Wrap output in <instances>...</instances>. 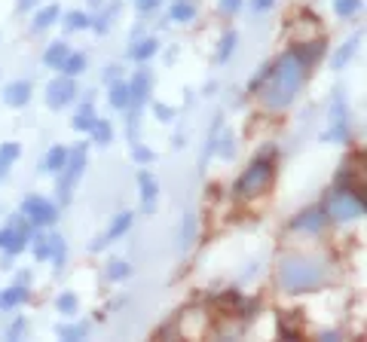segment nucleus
Wrapping results in <instances>:
<instances>
[{"label": "nucleus", "mask_w": 367, "mask_h": 342, "mask_svg": "<svg viewBox=\"0 0 367 342\" xmlns=\"http://www.w3.org/2000/svg\"><path fill=\"white\" fill-rule=\"evenodd\" d=\"M306 80V68L294 58V52L288 49L279 62L273 64V74H270V89H266L264 101L270 110H285L288 104L297 98L300 86Z\"/></svg>", "instance_id": "obj_1"}, {"label": "nucleus", "mask_w": 367, "mask_h": 342, "mask_svg": "<svg viewBox=\"0 0 367 342\" xmlns=\"http://www.w3.org/2000/svg\"><path fill=\"white\" fill-rule=\"evenodd\" d=\"M325 281V269L321 263L309 260L303 254H288L279 260V285L281 291L288 293H306V291H316Z\"/></svg>", "instance_id": "obj_2"}, {"label": "nucleus", "mask_w": 367, "mask_h": 342, "mask_svg": "<svg viewBox=\"0 0 367 342\" xmlns=\"http://www.w3.org/2000/svg\"><path fill=\"white\" fill-rule=\"evenodd\" d=\"M325 214L333 217V220H355V217H364V199L355 187H346V183H337L331 196H327Z\"/></svg>", "instance_id": "obj_3"}, {"label": "nucleus", "mask_w": 367, "mask_h": 342, "mask_svg": "<svg viewBox=\"0 0 367 342\" xmlns=\"http://www.w3.org/2000/svg\"><path fill=\"white\" fill-rule=\"evenodd\" d=\"M273 159L270 156H260V159H254L251 166L245 168V174L239 177V183H236V196H242V199H251V196H260L266 187H270L273 181Z\"/></svg>", "instance_id": "obj_4"}, {"label": "nucleus", "mask_w": 367, "mask_h": 342, "mask_svg": "<svg viewBox=\"0 0 367 342\" xmlns=\"http://www.w3.org/2000/svg\"><path fill=\"white\" fill-rule=\"evenodd\" d=\"M83 168H86V144H80V147L71 150L68 162H64V168H62V177H58V199H62V205L71 202V193H74Z\"/></svg>", "instance_id": "obj_5"}, {"label": "nucleus", "mask_w": 367, "mask_h": 342, "mask_svg": "<svg viewBox=\"0 0 367 342\" xmlns=\"http://www.w3.org/2000/svg\"><path fill=\"white\" fill-rule=\"evenodd\" d=\"M28 235H31V229H28V223H25L22 217H16V220H12L6 229H0V248H3L6 260L25 251V241H28Z\"/></svg>", "instance_id": "obj_6"}, {"label": "nucleus", "mask_w": 367, "mask_h": 342, "mask_svg": "<svg viewBox=\"0 0 367 342\" xmlns=\"http://www.w3.org/2000/svg\"><path fill=\"white\" fill-rule=\"evenodd\" d=\"M22 217H28L34 226H49V223H55L58 211L49 199H43V196H28L22 205Z\"/></svg>", "instance_id": "obj_7"}, {"label": "nucleus", "mask_w": 367, "mask_h": 342, "mask_svg": "<svg viewBox=\"0 0 367 342\" xmlns=\"http://www.w3.org/2000/svg\"><path fill=\"white\" fill-rule=\"evenodd\" d=\"M74 92H77L74 77H58V80H52L46 86V101H49L52 110H58V107H64V104H71Z\"/></svg>", "instance_id": "obj_8"}, {"label": "nucleus", "mask_w": 367, "mask_h": 342, "mask_svg": "<svg viewBox=\"0 0 367 342\" xmlns=\"http://www.w3.org/2000/svg\"><path fill=\"white\" fill-rule=\"evenodd\" d=\"M327 141H346L349 137V114H346V101L340 92H333V126L327 129Z\"/></svg>", "instance_id": "obj_9"}, {"label": "nucleus", "mask_w": 367, "mask_h": 342, "mask_svg": "<svg viewBox=\"0 0 367 342\" xmlns=\"http://www.w3.org/2000/svg\"><path fill=\"white\" fill-rule=\"evenodd\" d=\"M150 74L147 70H138L135 74V80L129 83V107H132V120L138 116V110H141V104L147 101V95H150Z\"/></svg>", "instance_id": "obj_10"}, {"label": "nucleus", "mask_w": 367, "mask_h": 342, "mask_svg": "<svg viewBox=\"0 0 367 342\" xmlns=\"http://www.w3.org/2000/svg\"><path fill=\"white\" fill-rule=\"evenodd\" d=\"M331 220V217L325 214V208H309V211L297 214L291 220L294 229H306V233H318V229H325V223Z\"/></svg>", "instance_id": "obj_11"}, {"label": "nucleus", "mask_w": 367, "mask_h": 342, "mask_svg": "<svg viewBox=\"0 0 367 342\" xmlns=\"http://www.w3.org/2000/svg\"><path fill=\"white\" fill-rule=\"evenodd\" d=\"M132 217H135L132 211H123V214H116V220L110 223V229H107V233H104V239H101V241H95V245H92V248H95V251H101V248L107 245V241H116L123 233H126L129 226H132Z\"/></svg>", "instance_id": "obj_12"}, {"label": "nucleus", "mask_w": 367, "mask_h": 342, "mask_svg": "<svg viewBox=\"0 0 367 342\" xmlns=\"http://www.w3.org/2000/svg\"><path fill=\"white\" fill-rule=\"evenodd\" d=\"M294 58H297L300 64H303L306 70L312 68V64L318 62L321 55H325V40H316V43H306V46H294Z\"/></svg>", "instance_id": "obj_13"}, {"label": "nucleus", "mask_w": 367, "mask_h": 342, "mask_svg": "<svg viewBox=\"0 0 367 342\" xmlns=\"http://www.w3.org/2000/svg\"><path fill=\"white\" fill-rule=\"evenodd\" d=\"M3 98H6V104H10V107H25V104L31 101V83L28 80H18V83L6 86Z\"/></svg>", "instance_id": "obj_14"}, {"label": "nucleus", "mask_w": 367, "mask_h": 342, "mask_svg": "<svg viewBox=\"0 0 367 342\" xmlns=\"http://www.w3.org/2000/svg\"><path fill=\"white\" fill-rule=\"evenodd\" d=\"M138 183H141L144 211H153V202H156V196H160V187H156V181L147 174V171H141V174H138Z\"/></svg>", "instance_id": "obj_15"}, {"label": "nucleus", "mask_w": 367, "mask_h": 342, "mask_svg": "<svg viewBox=\"0 0 367 342\" xmlns=\"http://www.w3.org/2000/svg\"><path fill=\"white\" fill-rule=\"evenodd\" d=\"M68 147H62V144H55V147L46 153V162H43V171H52V174H58V171L64 168V162H68Z\"/></svg>", "instance_id": "obj_16"}, {"label": "nucleus", "mask_w": 367, "mask_h": 342, "mask_svg": "<svg viewBox=\"0 0 367 342\" xmlns=\"http://www.w3.org/2000/svg\"><path fill=\"white\" fill-rule=\"evenodd\" d=\"M95 122H98V116H95V101L89 98V101L80 107V114L74 116V129H77V131H92V126H95Z\"/></svg>", "instance_id": "obj_17"}, {"label": "nucleus", "mask_w": 367, "mask_h": 342, "mask_svg": "<svg viewBox=\"0 0 367 342\" xmlns=\"http://www.w3.org/2000/svg\"><path fill=\"white\" fill-rule=\"evenodd\" d=\"M25 300H28V287H25V281H22V285H16V287H10V291H3V293H0V308L22 306Z\"/></svg>", "instance_id": "obj_18"}, {"label": "nucleus", "mask_w": 367, "mask_h": 342, "mask_svg": "<svg viewBox=\"0 0 367 342\" xmlns=\"http://www.w3.org/2000/svg\"><path fill=\"white\" fill-rule=\"evenodd\" d=\"M68 52H71V49H68V43H62V40L52 43L49 49L43 52V64H46V68H62V62L68 58Z\"/></svg>", "instance_id": "obj_19"}, {"label": "nucleus", "mask_w": 367, "mask_h": 342, "mask_svg": "<svg viewBox=\"0 0 367 342\" xmlns=\"http://www.w3.org/2000/svg\"><path fill=\"white\" fill-rule=\"evenodd\" d=\"M62 70L64 77H77V74H83V70H86V55H83V52H68V58H64L62 62Z\"/></svg>", "instance_id": "obj_20"}, {"label": "nucleus", "mask_w": 367, "mask_h": 342, "mask_svg": "<svg viewBox=\"0 0 367 342\" xmlns=\"http://www.w3.org/2000/svg\"><path fill=\"white\" fill-rule=\"evenodd\" d=\"M110 104H114L116 110H126L129 107V83L114 80V86H110Z\"/></svg>", "instance_id": "obj_21"}, {"label": "nucleus", "mask_w": 367, "mask_h": 342, "mask_svg": "<svg viewBox=\"0 0 367 342\" xmlns=\"http://www.w3.org/2000/svg\"><path fill=\"white\" fill-rule=\"evenodd\" d=\"M196 18V3L193 0H178L172 6V22H193Z\"/></svg>", "instance_id": "obj_22"}, {"label": "nucleus", "mask_w": 367, "mask_h": 342, "mask_svg": "<svg viewBox=\"0 0 367 342\" xmlns=\"http://www.w3.org/2000/svg\"><path fill=\"white\" fill-rule=\"evenodd\" d=\"M18 153H22V147H18V144H3V147H0V177L10 171V166L18 159Z\"/></svg>", "instance_id": "obj_23"}, {"label": "nucleus", "mask_w": 367, "mask_h": 342, "mask_svg": "<svg viewBox=\"0 0 367 342\" xmlns=\"http://www.w3.org/2000/svg\"><path fill=\"white\" fill-rule=\"evenodd\" d=\"M156 49H160V43L153 40V37H150V40H144V43H138L132 52H129V55L135 58V62H147V58H153L156 55Z\"/></svg>", "instance_id": "obj_24"}, {"label": "nucleus", "mask_w": 367, "mask_h": 342, "mask_svg": "<svg viewBox=\"0 0 367 342\" xmlns=\"http://www.w3.org/2000/svg\"><path fill=\"white\" fill-rule=\"evenodd\" d=\"M55 18H58V6H55V3H52V6H43V10L34 16V28H37V31L49 28V25L55 22Z\"/></svg>", "instance_id": "obj_25"}, {"label": "nucleus", "mask_w": 367, "mask_h": 342, "mask_svg": "<svg viewBox=\"0 0 367 342\" xmlns=\"http://www.w3.org/2000/svg\"><path fill=\"white\" fill-rule=\"evenodd\" d=\"M355 46H358V37H352V40L346 43L343 49L337 52V55H333V68H337V70L343 68V64H346V62H349V58H352V52H355Z\"/></svg>", "instance_id": "obj_26"}, {"label": "nucleus", "mask_w": 367, "mask_h": 342, "mask_svg": "<svg viewBox=\"0 0 367 342\" xmlns=\"http://www.w3.org/2000/svg\"><path fill=\"white\" fill-rule=\"evenodd\" d=\"M89 25H92V18L86 16V12H80V10L68 12V28L71 31H83V28H89Z\"/></svg>", "instance_id": "obj_27"}, {"label": "nucleus", "mask_w": 367, "mask_h": 342, "mask_svg": "<svg viewBox=\"0 0 367 342\" xmlns=\"http://www.w3.org/2000/svg\"><path fill=\"white\" fill-rule=\"evenodd\" d=\"M92 137H95L98 144H107L110 137H114V129H110V122H104V120H98L95 126H92Z\"/></svg>", "instance_id": "obj_28"}, {"label": "nucleus", "mask_w": 367, "mask_h": 342, "mask_svg": "<svg viewBox=\"0 0 367 342\" xmlns=\"http://www.w3.org/2000/svg\"><path fill=\"white\" fill-rule=\"evenodd\" d=\"M333 10L337 16H355L362 10V0H333Z\"/></svg>", "instance_id": "obj_29"}, {"label": "nucleus", "mask_w": 367, "mask_h": 342, "mask_svg": "<svg viewBox=\"0 0 367 342\" xmlns=\"http://www.w3.org/2000/svg\"><path fill=\"white\" fill-rule=\"evenodd\" d=\"M129 272H132V269H129V263H123V260H116V263H110V266H107V278L110 281L129 278Z\"/></svg>", "instance_id": "obj_30"}, {"label": "nucleus", "mask_w": 367, "mask_h": 342, "mask_svg": "<svg viewBox=\"0 0 367 342\" xmlns=\"http://www.w3.org/2000/svg\"><path fill=\"white\" fill-rule=\"evenodd\" d=\"M193 233H196V220L193 217H187V220L181 223V251L193 245Z\"/></svg>", "instance_id": "obj_31"}, {"label": "nucleus", "mask_w": 367, "mask_h": 342, "mask_svg": "<svg viewBox=\"0 0 367 342\" xmlns=\"http://www.w3.org/2000/svg\"><path fill=\"white\" fill-rule=\"evenodd\" d=\"M233 49H236V34L233 31H227L224 40H220V49H218V62H227V58L233 55Z\"/></svg>", "instance_id": "obj_32"}, {"label": "nucleus", "mask_w": 367, "mask_h": 342, "mask_svg": "<svg viewBox=\"0 0 367 342\" xmlns=\"http://www.w3.org/2000/svg\"><path fill=\"white\" fill-rule=\"evenodd\" d=\"M86 330H89L86 324H77V327H58V337H62V339H80V337H86Z\"/></svg>", "instance_id": "obj_33"}, {"label": "nucleus", "mask_w": 367, "mask_h": 342, "mask_svg": "<svg viewBox=\"0 0 367 342\" xmlns=\"http://www.w3.org/2000/svg\"><path fill=\"white\" fill-rule=\"evenodd\" d=\"M58 312L62 315H74L77 312V297L74 293H62V297H58Z\"/></svg>", "instance_id": "obj_34"}, {"label": "nucleus", "mask_w": 367, "mask_h": 342, "mask_svg": "<svg viewBox=\"0 0 367 342\" xmlns=\"http://www.w3.org/2000/svg\"><path fill=\"white\" fill-rule=\"evenodd\" d=\"M49 248H52L49 256H55V263H62V260H64V239H62V235H52V239H49Z\"/></svg>", "instance_id": "obj_35"}, {"label": "nucleus", "mask_w": 367, "mask_h": 342, "mask_svg": "<svg viewBox=\"0 0 367 342\" xmlns=\"http://www.w3.org/2000/svg\"><path fill=\"white\" fill-rule=\"evenodd\" d=\"M153 110H156V116H160L162 122H172L175 120V107H168V104H153Z\"/></svg>", "instance_id": "obj_36"}, {"label": "nucleus", "mask_w": 367, "mask_h": 342, "mask_svg": "<svg viewBox=\"0 0 367 342\" xmlns=\"http://www.w3.org/2000/svg\"><path fill=\"white\" fill-rule=\"evenodd\" d=\"M270 74H273V64H270V68H264V70H260V74L251 80V86H248V89H251V92H257L260 86H264L266 80H270Z\"/></svg>", "instance_id": "obj_37"}, {"label": "nucleus", "mask_w": 367, "mask_h": 342, "mask_svg": "<svg viewBox=\"0 0 367 342\" xmlns=\"http://www.w3.org/2000/svg\"><path fill=\"white\" fill-rule=\"evenodd\" d=\"M40 245L34 248V256L37 260H49V254H52V248H49V239H37Z\"/></svg>", "instance_id": "obj_38"}, {"label": "nucleus", "mask_w": 367, "mask_h": 342, "mask_svg": "<svg viewBox=\"0 0 367 342\" xmlns=\"http://www.w3.org/2000/svg\"><path fill=\"white\" fill-rule=\"evenodd\" d=\"M132 156H135V159H138V162H150V159H153V153H150V150H147V147H138V144H135Z\"/></svg>", "instance_id": "obj_39"}, {"label": "nucleus", "mask_w": 367, "mask_h": 342, "mask_svg": "<svg viewBox=\"0 0 367 342\" xmlns=\"http://www.w3.org/2000/svg\"><path fill=\"white\" fill-rule=\"evenodd\" d=\"M242 6V0H220V12H236Z\"/></svg>", "instance_id": "obj_40"}, {"label": "nucleus", "mask_w": 367, "mask_h": 342, "mask_svg": "<svg viewBox=\"0 0 367 342\" xmlns=\"http://www.w3.org/2000/svg\"><path fill=\"white\" fill-rule=\"evenodd\" d=\"M273 3H275V0H251V6H254V10H257V12L273 10Z\"/></svg>", "instance_id": "obj_41"}, {"label": "nucleus", "mask_w": 367, "mask_h": 342, "mask_svg": "<svg viewBox=\"0 0 367 342\" xmlns=\"http://www.w3.org/2000/svg\"><path fill=\"white\" fill-rule=\"evenodd\" d=\"M138 6H141L144 12H150V10H156V6H160V0H138Z\"/></svg>", "instance_id": "obj_42"}, {"label": "nucleus", "mask_w": 367, "mask_h": 342, "mask_svg": "<svg viewBox=\"0 0 367 342\" xmlns=\"http://www.w3.org/2000/svg\"><path fill=\"white\" fill-rule=\"evenodd\" d=\"M104 80H107V83L120 80V68H107V70H104Z\"/></svg>", "instance_id": "obj_43"}, {"label": "nucleus", "mask_w": 367, "mask_h": 342, "mask_svg": "<svg viewBox=\"0 0 367 342\" xmlns=\"http://www.w3.org/2000/svg\"><path fill=\"white\" fill-rule=\"evenodd\" d=\"M31 6H34V0H22V3H18V10H31Z\"/></svg>", "instance_id": "obj_44"}]
</instances>
